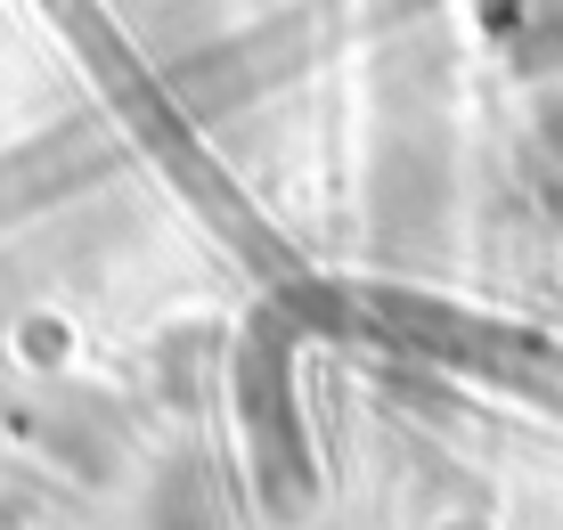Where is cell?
<instances>
[{"mask_svg":"<svg viewBox=\"0 0 563 530\" xmlns=\"http://www.w3.org/2000/svg\"><path fill=\"white\" fill-rule=\"evenodd\" d=\"M131 530H238L229 474L205 457V449H172V457H155L147 482H140V498H131Z\"/></svg>","mask_w":563,"mask_h":530,"instance_id":"cell-1","label":"cell"},{"mask_svg":"<svg viewBox=\"0 0 563 530\" xmlns=\"http://www.w3.org/2000/svg\"><path fill=\"white\" fill-rule=\"evenodd\" d=\"M0 351H9V367H16V376H33V384H57V376L74 367V351H82V327H74V310H57V302H33V310H16V319H9Z\"/></svg>","mask_w":563,"mask_h":530,"instance_id":"cell-2","label":"cell"}]
</instances>
